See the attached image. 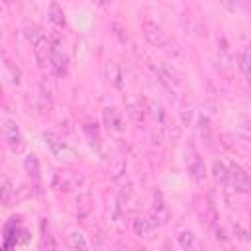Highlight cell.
<instances>
[{
    "label": "cell",
    "instance_id": "7",
    "mask_svg": "<svg viewBox=\"0 0 251 251\" xmlns=\"http://www.w3.org/2000/svg\"><path fill=\"white\" fill-rule=\"evenodd\" d=\"M133 231L137 237L151 241L155 237V222L149 218H135L133 220Z\"/></svg>",
    "mask_w": 251,
    "mask_h": 251
},
{
    "label": "cell",
    "instance_id": "1",
    "mask_svg": "<svg viewBox=\"0 0 251 251\" xmlns=\"http://www.w3.org/2000/svg\"><path fill=\"white\" fill-rule=\"evenodd\" d=\"M143 35H145V39H147L153 47L165 51L167 55H171V57H180V55H182L180 47H178L175 41H171V39L165 35V31H163L157 24H153V22H149V20L143 22Z\"/></svg>",
    "mask_w": 251,
    "mask_h": 251
},
{
    "label": "cell",
    "instance_id": "5",
    "mask_svg": "<svg viewBox=\"0 0 251 251\" xmlns=\"http://www.w3.org/2000/svg\"><path fill=\"white\" fill-rule=\"evenodd\" d=\"M4 137H6V143L10 145V149H12L14 153L22 151V147H24L22 133H20L18 126H16L12 120H6V122H4Z\"/></svg>",
    "mask_w": 251,
    "mask_h": 251
},
{
    "label": "cell",
    "instance_id": "14",
    "mask_svg": "<svg viewBox=\"0 0 251 251\" xmlns=\"http://www.w3.org/2000/svg\"><path fill=\"white\" fill-rule=\"evenodd\" d=\"M237 67L241 75L251 82V49H241L237 55Z\"/></svg>",
    "mask_w": 251,
    "mask_h": 251
},
{
    "label": "cell",
    "instance_id": "3",
    "mask_svg": "<svg viewBox=\"0 0 251 251\" xmlns=\"http://www.w3.org/2000/svg\"><path fill=\"white\" fill-rule=\"evenodd\" d=\"M151 220H153L157 226H165V224L169 222V206L165 204V200H163V194H161V192H155V194H153Z\"/></svg>",
    "mask_w": 251,
    "mask_h": 251
},
{
    "label": "cell",
    "instance_id": "19",
    "mask_svg": "<svg viewBox=\"0 0 251 251\" xmlns=\"http://www.w3.org/2000/svg\"><path fill=\"white\" fill-rule=\"evenodd\" d=\"M49 20H51L55 25H61V27H63V25H65V22H67V20H65V12H63V10H61V6H59V4H55V2L49 6Z\"/></svg>",
    "mask_w": 251,
    "mask_h": 251
},
{
    "label": "cell",
    "instance_id": "16",
    "mask_svg": "<svg viewBox=\"0 0 251 251\" xmlns=\"http://www.w3.org/2000/svg\"><path fill=\"white\" fill-rule=\"evenodd\" d=\"M106 73H108V80H110L116 88H122V71H120L118 63L110 61L108 67H106Z\"/></svg>",
    "mask_w": 251,
    "mask_h": 251
},
{
    "label": "cell",
    "instance_id": "17",
    "mask_svg": "<svg viewBox=\"0 0 251 251\" xmlns=\"http://www.w3.org/2000/svg\"><path fill=\"white\" fill-rule=\"evenodd\" d=\"M37 108L41 110V114H49V110H51V98H49V92L45 90L43 84H39V92H37Z\"/></svg>",
    "mask_w": 251,
    "mask_h": 251
},
{
    "label": "cell",
    "instance_id": "27",
    "mask_svg": "<svg viewBox=\"0 0 251 251\" xmlns=\"http://www.w3.org/2000/svg\"><path fill=\"white\" fill-rule=\"evenodd\" d=\"M10 192H12V184H10V180L4 176V180H2V200H4V202H8Z\"/></svg>",
    "mask_w": 251,
    "mask_h": 251
},
{
    "label": "cell",
    "instance_id": "22",
    "mask_svg": "<svg viewBox=\"0 0 251 251\" xmlns=\"http://www.w3.org/2000/svg\"><path fill=\"white\" fill-rule=\"evenodd\" d=\"M4 69H6V75H8L10 82H14V84H20V76H22L20 69H18V67H16L12 61H6V63H4Z\"/></svg>",
    "mask_w": 251,
    "mask_h": 251
},
{
    "label": "cell",
    "instance_id": "24",
    "mask_svg": "<svg viewBox=\"0 0 251 251\" xmlns=\"http://www.w3.org/2000/svg\"><path fill=\"white\" fill-rule=\"evenodd\" d=\"M78 206H76V214H78V218H84L88 212H90V196L88 194H82V196H78V202H76Z\"/></svg>",
    "mask_w": 251,
    "mask_h": 251
},
{
    "label": "cell",
    "instance_id": "25",
    "mask_svg": "<svg viewBox=\"0 0 251 251\" xmlns=\"http://www.w3.org/2000/svg\"><path fill=\"white\" fill-rule=\"evenodd\" d=\"M71 243L75 247V251H88V245H86V239L78 233V231H73L71 233Z\"/></svg>",
    "mask_w": 251,
    "mask_h": 251
},
{
    "label": "cell",
    "instance_id": "4",
    "mask_svg": "<svg viewBox=\"0 0 251 251\" xmlns=\"http://www.w3.org/2000/svg\"><path fill=\"white\" fill-rule=\"evenodd\" d=\"M82 175L76 173V171H65V173H59L55 176V186L59 190H73V188H78L82 184Z\"/></svg>",
    "mask_w": 251,
    "mask_h": 251
},
{
    "label": "cell",
    "instance_id": "29",
    "mask_svg": "<svg viewBox=\"0 0 251 251\" xmlns=\"http://www.w3.org/2000/svg\"><path fill=\"white\" fill-rule=\"evenodd\" d=\"M178 135H180V127L176 126V124H173V126H169V137L175 141V139H178Z\"/></svg>",
    "mask_w": 251,
    "mask_h": 251
},
{
    "label": "cell",
    "instance_id": "12",
    "mask_svg": "<svg viewBox=\"0 0 251 251\" xmlns=\"http://www.w3.org/2000/svg\"><path fill=\"white\" fill-rule=\"evenodd\" d=\"M218 69H220V73H224L227 76L231 73V57H229V51H227L224 39H222V47L218 45Z\"/></svg>",
    "mask_w": 251,
    "mask_h": 251
},
{
    "label": "cell",
    "instance_id": "18",
    "mask_svg": "<svg viewBox=\"0 0 251 251\" xmlns=\"http://www.w3.org/2000/svg\"><path fill=\"white\" fill-rule=\"evenodd\" d=\"M188 171H190V176H192L196 182H204V178H206V169H204V163H202L200 159H194V161L190 163Z\"/></svg>",
    "mask_w": 251,
    "mask_h": 251
},
{
    "label": "cell",
    "instance_id": "20",
    "mask_svg": "<svg viewBox=\"0 0 251 251\" xmlns=\"http://www.w3.org/2000/svg\"><path fill=\"white\" fill-rule=\"evenodd\" d=\"M24 167H25V171H27L35 180L39 178V163H37V157H35V155H27L25 161H24Z\"/></svg>",
    "mask_w": 251,
    "mask_h": 251
},
{
    "label": "cell",
    "instance_id": "6",
    "mask_svg": "<svg viewBox=\"0 0 251 251\" xmlns=\"http://www.w3.org/2000/svg\"><path fill=\"white\" fill-rule=\"evenodd\" d=\"M229 176H231V184L235 186V190H249L251 188V175L245 173L239 165H231L229 167Z\"/></svg>",
    "mask_w": 251,
    "mask_h": 251
},
{
    "label": "cell",
    "instance_id": "13",
    "mask_svg": "<svg viewBox=\"0 0 251 251\" xmlns=\"http://www.w3.org/2000/svg\"><path fill=\"white\" fill-rule=\"evenodd\" d=\"M102 118H104V126H106L108 129H114V131H120V129H122L120 114H118L116 108H104Z\"/></svg>",
    "mask_w": 251,
    "mask_h": 251
},
{
    "label": "cell",
    "instance_id": "28",
    "mask_svg": "<svg viewBox=\"0 0 251 251\" xmlns=\"http://www.w3.org/2000/svg\"><path fill=\"white\" fill-rule=\"evenodd\" d=\"M151 110H153V116H155L159 122H163V118H165V112H163L161 104H155V102H151Z\"/></svg>",
    "mask_w": 251,
    "mask_h": 251
},
{
    "label": "cell",
    "instance_id": "23",
    "mask_svg": "<svg viewBox=\"0 0 251 251\" xmlns=\"http://www.w3.org/2000/svg\"><path fill=\"white\" fill-rule=\"evenodd\" d=\"M198 126H200V135L204 141H210L212 139V126H210V120L206 116H200L198 120Z\"/></svg>",
    "mask_w": 251,
    "mask_h": 251
},
{
    "label": "cell",
    "instance_id": "26",
    "mask_svg": "<svg viewBox=\"0 0 251 251\" xmlns=\"http://www.w3.org/2000/svg\"><path fill=\"white\" fill-rule=\"evenodd\" d=\"M178 118H180L182 126H188V124H190V120H192V110H190L188 104H184V102L178 104Z\"/></svg>",
    "mask_w": 251,
    "mask_h": 251
},
{
    "label": "cell",
    "instance_id": "30",
    "mask_svg": "<svg viewBox=\"0 0 251 251\" xmlns=\"http://www.w3.org/2000/svg\"><path fill=\"white\" fill-rule=\"evenodd\" d=\"M114 251H127V247H126V245H116Z\"/></svg>",
    "mask_w": 251,
    "mask_h": 251
},
{
    "label": "cell",
    "instance_id": "21",
    "mask_svg": "<svg viewBox=\"0 0 251 251\" xmlns=\"http://www.w3.org/2000/svg\"><path fill=\"white\" fill-rule=\"evenodd\" d=\"M178 243H180V247H182L184 251H190V249L196 245V237H194L192 231H180V233H178Z\"/></svg>",
    "mask_w": 251,
    "mask_h": 251
},
{
    "label": "cell",
    "instance_id": "31",
    "mask_svg": "<svg viewBox=\"0 0 251 251\" xmlns=\"http://www.w3.org/2000/svg\"><path fill=\"white\" fill-rule=\"evenodd\" d=\"M165 251H169V249H165Z\"/></svg>",
    "mask_w": 251,
    "mask_h": 251
},
{
    "label": "cell",
    "instance_id": "11",
    "mask_svg": "<svg viewBox=\"0 0 251 251\" xmlns=\"http://www.w3.org/2000/svg\"><path fill=\"white\" fill-rule=\"evenodd\" d=\"M151 67H153V71H155L157 78H159L167 88H171V90H173V88L176 86V78H175V75H173L165 65H161V63H157V65H155V63H153Z\"/></svg>",
    "mask_w": 251,
    "mask_h": 251
},
{
    "label": "cell",
    "instance_id": "2",
    "mask_svg": "<svg viewBox=\"0 0 251 251\" xmlns=\"http://www.w3.org/2000/svg\"><path fill=\"white\" fill-rule=\"evenodd\" d=\"M49 63H51L53 71H55L59 76L67 75L69 59H67V55H65V51H63V43H61L59 35H53V37H51V55H49Z\"/></svg>",
    "mask_w": 251,
    "mask_h": 251
},
{
    "label": "cell",
    "instance_id": "15",
    "mask_svg": "<svg viewBox=\"0 0 251 251\" xmlns=\"http://www.w3.org/2000/svg\"><path fill=\"white\" fill-rule=\"evenodd\" d=\"M43 139H45L47 147L51 149V153H53L55 157H59V159H63V157H65V153H67V145H65L63 141H59L53 133H45V135H43Z\"/></svg>",
    "mask_w": 251,
    "mask_h": 251
},
{
    "label": "cell",
    "instance_id": "10",
    "mask_svg": "<svg viewBox=\"0 0 251 251\" xmlns=\"http://www.w3.org/2000/svg\"><path fill=\"white\" fill-rule=\"evenodd\" d=\"M212 175L216 178V182L220 186H229L231 184V176H229V169L222 163V161H214L212 165Z\"/></svg>",
    "mask_w": 251,
    "mask_h": 251
},
{
    "label": "cell",
    "instance_id": "8",
    "mask_svg": "<svg viewBox=\"0 0 251 251\" xmlns=\"http://www.w3.org/2000/svg\"><path fill=\"white\" fill-rule=\"evenodd\" d=\"M33 45V55H35V59H37V63L39 65H45L47 61H49V55H51V41L45 37V35H41L35 43H31Z\"/></svg>",
    "mask_w": 251,
    "mask_h": 251
},
{
    "label": "cell",
    "instance_id": "9",
    "mask_svg": "<svg viewBox=\"0 0 251 251\" xmlns=\"http://www.w3.org/2000/svg\"><path fill=\"white\" fill-rule=\"evenodd\" d=\"M126 110H127V116H129L133 122H137V124L143 122V118H145V108H143V104H141L139 98H127Z\"/></svg>",
    "mask_w": 251,
    "mask_h": 251
}]
</instances>
